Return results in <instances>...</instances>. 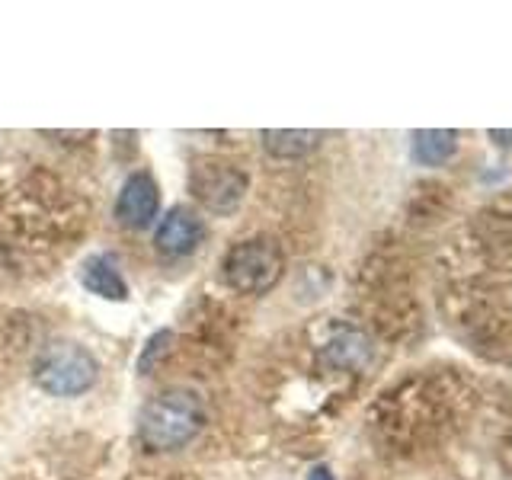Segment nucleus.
Listing matches in <instances>:
<instances>
[{
  "mask_svg": "<svg viewBox=\"0 0 512 480\" xmlns=\"http://www.w3.org/2000/svg\"><path fill=\"white\" fill-rule=\"evenodd\" d=\"M205 426V407L196 391L170 388L154 394L141 410L138 436L148 452H176L186 448Z\"/></svg>",
  "mask_w": 512,
  "mask_h": 480,
  "instance_id": "obj_1",
  "label": "nucleus"
},
{
  "mask_svg": "<svg viewBox=\"0 0 512 480\" xmlns=\"http://www.w3.org/2000/svg\"><path fill=\"white\" fill-rule=\"evenodd\" d=\"M96 375H100V365H96L93 352L71 340L48 343L39 352L36 365H32V378H36L39 388L52 397L87 394L96 384Z\"/></svg>",
  "mask_w": 512,
  "mask_h": 480,
  "instance_id": "obj_2",
  "label": "nucleus"
},
{
  "mask_svg": "<svg viewBox=\"0 0 512 480\" xmlns=\"http://www.w3.org/2000/svg\"><path fill=\"white\" fill-rule=\"evenodd\" d=\"M285 256L272 237H247L224 253V282L240 295H266L282 279Z\"/></svg>",
  "mask_w": 512,
  "mask_h": 480,
  "instance_id": "obj_3",
  "label": "nucleus"
},
{
  "mask_svg": "<svg viewBox=\"0 0 512 480\" xmlns=\"http://www.w3.org/2000/svg\"><path fill=\"white\" fill-rule=\"evenodd\" d=\"M250 176L231 160L221 157H199L189 170V192L202 208L215 215H231L247 196Z\"/></svg>",
  "mask_w": 512,
  "mask_h": 480,
  "instance_id": "obj_4",
  "label": "nucleus"
},
{
  "mask_svg": "<svg viewBox=\"0 0 512 480\" xmlns=\"http://www.w3.org/2000/svg\"><path fill=\"white\" fill-rule=\"evenodd\" d=\"M157 212H160V189L154 183V176L144 170L132 173L122 183L119 199H116L119 224H125V228H132V231H144L154 224Z\"/></svg>",
  "mask_w": 512,
  "mask_h": 480,
  "instance_id": "obj_5",
  "label": "nucleus"
},
{
  "mask_svg": "<svg viewBox=\"0 0 512 480\" xmlns=\"http://www.w3.org/2000/svg\"><path fill=\"white\" fill-rule=\"evenodd\" d=\"M205 240V221L186 205H176L160 218L154 231V244L167 256H189Z\"/></svg>",
  "mask_w": 512,
  "mask_h": 480,
  "instance_id": "obj_6",
  "label": "nucleus"
},
{
  "mask_svg": "<svg viewBox=\"0 0 512 480\" xmlns=\"http://www.w3.org/2000/svg\"><path fill=\"white\" fill-rule=\"evenodd\" d=\"M80 282H84L87 292L100 295L106 301H128V282L122 276L119 263L112 260L109 253H96L80 269Z\"/></svg>",
  "mask_w": 512,
  "mask_h": 480,
  "instance_id": "obj_7",
  "label": "nucleus"
},
{
  "mask_svg": "<svg viewBox=\"0 0 512 480\" xmlns=\"http://www.w3.org/2000/svg\"><path fill=\"white\" fill-rule=\"evenodd\" d=\"M260 138L266 154L279 160H298L317 148L324 132H314V128H266V132H260Z\"/></svg>",
  "mask_w": 512,
  "mask_h": 480,
  "instance_id": "obj_8",
  "label": "nucleus"
},
{
  "mask_svg": "<svg viewBox=\"0 0 512 480\" xmlns=\"http://www.w3.org/2000/svg\"><path fill=\"white\" fill-rule=\"evenodd\" d=\"M458 151V135L448 128H420L413 132V157L423 167H442Z\"/></svg>",
  "mask_w": 512,
  "mask_h": 480,
  "instance_id": "obj_9",
  "label": "nucleus"
},
{
  "mask_svg": "<svg viewBox=\"0 0 512 480\" xmlns=\"http://www.w3.org/2000/svg\"><path fill=\"white\" fill-rule=\"evenodd\" d=\"M324 356L336 368H359L368 359V340L356 330H343L340 336H333V340L327 343Z\"/></svg>",
  "mask_w": 512,
  "mask_h": 480,
  "instance_id": "obj_10",
  "label": "nucleus"
},
{
  "mask_svg": "<svg viewBox=\"0 0 512 480\" xmlns=\"http://www.w3.org/2000/svg\"><path fill=\"white\" fill-rule=\"evenodd\" d=\"M170 340H173V333H170V330H160V333H154V336H151V343L144 346L141 359H138V372H141V375H144V372H151L154 362L167 352Z\"/></svg>",
  "mask_w": 512,
  "mask_h": 480,
  "instance_id": "obj_11",
  "label": "nucleus"
},
{
  "mask_svg": "<svg viewBox=\"0 0 512 480\" xmlns=\"http://www.w3.org/2000/svg\"><path fill=\"white\" fill-rule=\"evenodd\" d=\"M490 138H496L500 144H512V132H500V128H493L490 132Z\"/></svg>",
  "mask_w": 512,
  "mask_h": 480,
  "instance_id": "obj_12",
  "label": "nucleus"
},
{
  "mask_svg": "<svg viewBox=\"0 0 512 480\" xmlns=\"http://www.w3.org/2000/svg\"><path fill=\"white\" fill-rule=\"evenodd\" d=\"M308 480H333V474H330L327 468H314Z\"/></svg>",
  "mask_w": 512,
  "mask_h": 480,
  "instance_id": "obj_13",
  "label": "nucleus"
}]
</instances>
